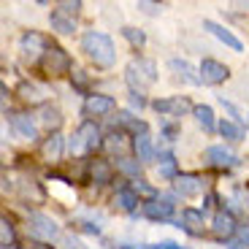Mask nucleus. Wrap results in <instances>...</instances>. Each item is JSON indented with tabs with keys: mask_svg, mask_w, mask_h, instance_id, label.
Segmentation results:
<instances>
[{
	"mask_svg": "<svg viewBox=\"0 0 249 249\" xmlns=\"http://www.w3.org/2000/svg\"><path fill=\"white\" fill-rule=\"evenodd\" d=\"M81 52H84L98 68H111L114 60H117L114 41L106 36V33H100V30H89V33L81 36Z\"/></svg>",
	"mask_w": 249,
	"mask_h": 249,
	"instance_id": "nucleus-1",
	"label": "nucleus"
},
{
	"mask_svg": "<svg viewBox=\"0 0 249 249\" xmlns=\"http://www.w3.org/2000/svg\"><path fill=\"white\" fill-rule=\"evenodd\" d=\"M103 133H100V127L92 122V119H84V122L79 124V130L71 136L68 141V152L71 157H81V155H89V152L100 149L103 146Z\"/></svg>",
	"mask_w": 249,
	"mask_h": 249,
	"instance_id": "nucleus-2",
	"label": "nucleus"
},
{
	"mask_svg": "<svg viewBox=\"0 0 249 249\" xmlns=\"http://www.w3.org/2000/svg\"><path fill=\"white\" fill-rule=\"evenodd\" d=\"M124 81H127L130 92H143L146 87H152L157 81V65L152 60H146V57H138V60H133L124 68Z\"/></svg>",
	"mask_w": 249,
	"mask_h": 249,
	"instance_id": "nucleus-3",
	"label": "nucleus"
},
{
	"mask_svg": "<svg viewBox=\"0 0 249 249\" xmlns=\"http://www.w3.org/2000/svg\"><path fill=\"white\" fill-rule=\"evenodd\" d=\"M38 71L44 76H49V79H60L65 73H73V60H71V54L62 46L52 44V49L38 60Z\"/></svg>",
	"mask_w": 249,
	"mask_h": 249,
	"instance_id": "nucleus-4",
	"label": "nucleus"
},
{
	"mask_svg": "<svg viewBox=\"0 0 249 249\" xmlns=\"http://www.w3.org/2000/svg\"><path fill=\"white\" fill-rule=\"evenodd\" d=\"M176 200H179V195L176 193H165L160 195V198L155 200H143V217L152 219V222H171V217H174V209H176Z\"/></svg>",
	"mask_w": 249,
	"mask_h": 249,
	"instance_id": "nucleus-5",
	"label": "nucleus"
},
{
	"mask_svg": "<svg viewBox=\"0 0 249 249\" xmlns=\"http://www.w3.org/2000/svg\"><path fill=\"white\" fill-rule=\"evenodd\" d=\"M114 108H117V100H114L111 95L92 92L89 98H84V103H81V117L95 122V117H106V114H111Z\"/></svg>",
	"mask_w": 249,
	"mask_h": 249,
	"instance_id": "nucleus-6",
	"label": "nucleus"
},
{
	"mask_svg": "<svg viewBox=\"0 0 249 249\" xmlns=\"http://www.w3.org/2000/svg\"><path fill=\"white\" fill-rule=\"evenodd\" d=\"M236 231H238V222H236V217H233V212H228V209H217V214H214V219H212L214 238L231 244L233 238H236Z\"/></svg>",
	"mask_w": 249,
	"mask_h": 249,
	"instance_id": "nucleus-7",
	"label": "nucleus"
},
{
	"mask_svg": "<svg viewBox=\"0 0 249 249\" xmlns=\"http://www.w3.org/2000/svg\"><path fill=\"white\" fill-rule=\"evenodd\" d=\"M198 73H200V81L209 84V87H217V84H222V81L231 79V68H228L225 62H219V60H212V57H206V60L200 62Z\"/></svg>",
	"mask_w": 249,
	"mask_h": 249,
	"instance_id": "nucleus-8",
	"label": "nucleus"
},
{
	"mask_svg": "<svg viewBox=\"0 0 249 249\" xmlns=\"http://www.w3.org/2000/svg\"><path fill=\"white\" fill-rule=\"evenodd\" d=\"M203 160H206L209 168L231 171V168H236L238 162H241V157H236L231 149H225V146H209V149L203 152Z\"/></svg>",
	"mask_w": 249,
	"mask_h": 249,
	"instance_id": "nucleus-9",
	"label": "nucleus"
},
{
	"mask_svg": "<svg viewBox=\"0 0 249 249\" xmlns=\"http://www.w3.org/2000/svg\"><path fill=\"white\" fill-rule=\"evenodd\" d=\"M19 49H22V54H25V57L36 60V57H44L46 52L52 49V41L44 36V33L30 30V33H25V36H22V41H19Z\"/></svg>",
	"mask_w": 249,
	"mask_h": 249,
	"instance_id": "nucleus-10",
	"label": "nucleus"
},
{
	"mask_svg": "<svg viewBox=\"0 0 249 249\" xmlns=\"http://www.w3.org/2000/svg\"><path fill=\"white\" fill-rule=\"evenodd\" d=\"M152 108H155L157 114H162V117H181L184 111H193V103H190V98L187 95H174V98H160L152 103Z\"/></svg>",
	"mask_w": 249,
	"mask_h": 249,
	"instance_id": "nucleus-11",
	"label": "nucleus"
},
{
	"mask_svg": "<svg viewBox=\"0 0 249 249\" xmlns=\"http://www.w3.org/2000/svg\"><path fill=\"white\" fill-rule=\"evenodd\" d=\"M30 233L38 241H54V238H60L57 222L52 217H46V214H30Z\"/></svg>",
	"mask_w": 249,
	"mask_h": 249,
	"instance_id": "nucleus-12",
	"label": "nucleus"
},
{
	"mask_svg": "<svg viewBox=\"0 0 249 249\" xmlns=\"http://www.w3.org/2000/svg\"><path fill=\"white\" fill-rule=\"evenodd\" d=\"M87 181L103 187L114 181V165L106 160V157H95V160L87 162Z\"/></svg>",
	"mask_w": 249,
	"mask_h": 249,
	"instance_id": "nucleus-13",
	"label": "nucleus"
},
{
	"mask_svg": "<svg viewBox=\"0 0 249 249\" xmlns=\"http://www.w3.org/2000/svg\"><path fill=\"white\" fill-rule=\"evenodd\" d=\"M176 228H181V231L190 233V236H203V233H206L203 212H200V209H190V206H187L184 212H181V219L176 222Z\"/></svg>",
	"mask_w": 249,
	"mask_h": 249,
	"instance_id": "nucleus-14",
	"label": "nucleus"
},
{
	"mask_svg": "<svg viewBox=\"0 0 249 249\" xmlns=\"http://www.w3.org/2000/svg\"><path fill=\"white\" fill-rule=\"evenodd\" d=\"M174 193L181 198H193V195L203 193V179L198 174H179L174 181Z\"/></svg>",
	"mask_w": 249,
	"mask_h": 249,
	"instance_id": "nucleus-15",
	"label": "nucleus"
},
{
	"mask_svg": "<svg viewBox=\"0 0 249 249\" xmlns=\"http://www.w3.org/2000/svg\"><path fill=\"white\" fill-rule=\"evenodd\" d=\"M11 130L17 138H25V141H36L38 138V127H36V119L30 114H14L11 117Z\"/></svg>",
	"mask_w": 249,
	"mask_h": 249,
	"instance_id": "nucleus-16",
	"label": "nucleus"
},
{
	"mask_svg": "<svg viewBox=\"0 0 249 249\" xmlns=\"http://www.w3.org/2000/svg\"><path fill=\"white\" fill-rule=\"evenodd\" d=\"M203 30H209L214 38H219L228 49H233V52H244V44L238 41L236 36H233L228 27H222V25H217V22H212V19H203Z\"/></svg>",
	"mask_w": 249,
	"mask_h": 249,
	"instance_id": "nucleus-17",
	"label": "nucleus"
},
{
	"mask_svg": "<svg viewBox=\"0 0 249 249\" xmlns=\"http://www.w3.org/2000/svg\"><path fill=\"white\" fill-rule=\"evenodd\" d=\"M62 149H65V138H62L60 133H49V136L44 138V143H41V155H44V160H49V162L60 160Z\"/></svg>",
	"mask_w": 249,
	"mask_h": 249,
	"instance_id": "nucleus-18",
	"label": "nucleus"
},
{
	"mask_svg": "<svg viewBox=\"0 0 249 249\" xmlns=\"http://www.w3.org/2000/svg\"><path fill=\"white\" fill-rule=\"evenodd\" d=\"M117 124H119V130H122V133H130L133 138H138V136H146V130H149V124L143 122V119L133 117L130 111H122V114H119Z\"/></svg>",
	"mask_w": 249,
	"mask_h": 249,
	"instance_id": "nucleus-19",
	"label": "nucleus"
},
{
	"mask_svg": "<svg viewBox=\"0 0 249 249\" xmlns=\"http://www.w3.org/2000/svg\"><path fill=\"white\" fill-rule=\"evenodd\" d=\"M49 25L54 33H60V36H71V33L76 30V17H71V14L60 11V8H54L49 17Z\"/></svg>",
	"mask_w": 249,
	"mask_h": 249,
	"instance_id": "nucleus-20",
	"label": "nucleus"
},
{
	"mask_svg": "<svg viewBox=\"0 0 249 249\" xmlns=\"http://www.w3.org/2000/svg\"><path fill=\"white\" fill-rule=\"evenodd\" d=\"M114 203H117L122 212L133 214V212L138 209V203H141V198L133 193V187H130V184H124V187H119L117 193H114Z\"/></svg>",
	"mask_w": 249,
	"mask_h": 249,
	"instance_id": "nucleus-21",
	"label": "nucleus"
},
{
	"mask_svg": "<svg viewBox=\"0 0 249 249\" xmlns=\"http://www.w3.org/2000/svg\"><path fill=\"white\" fill-rule=\"evenodd\" d=\"M168 68L174 71L176 76H179L181 81H187V84H200V73H195L193 65L187 60H179V57H174V60L168 62Z\"/></svg>",
	"mask_w": 249,
	"mask_h": 249,
	"instance_id": "nucleus-22",
	"label": "nucleus"
},
{
	"mask_svg": "<svg viewBox=\"0 0 249 249\" xmlns=\"http://www.w3.org/2000/svg\"><path fill=\"white\" fill-rule=\"evenodd\" d=\"M133 152H136V160L141 162H152L155 160V146H152V138H149V133L146 136H138V138H133Z\"/></svg>",
	"mask_w": 249,
	"mask_h": 249,
	"instance_id": "nucleus-23",
	"label": "nucleus"
},
{
	"mask_svg": "<svg viewBox=\"0 0 249 249\" xmlns=\"http://www.w3.org/2000/svg\"><path fill=\"white\" fill-rule=\"evenodd\" d=\"M160 179L165 181H176V176H179V162H176L174 152H162L160 155Z\"/></svg>",
	"mask_w": 249,
	"mask_h": 249,
	"instance_id": "nucleus-24",
	"label": "nucleus"
},
{
	"mask_svg": "<svg viewBox=\"0 0 249 249\" xmlns=\"http://www.w3.org/2000/svg\"><path fill=\"white\" fill-rule=\"evenodd\" d=\"M193 117H195V122H198L206 133H214V130H217L219 122L214 119L212 106H206V103H203V106H195V108H193Z\"/></svg>",
	"mask_w": 249,
	"mask_h": 249,
	"instance_id": "nucleus-25",
	"label": "nucleus"
},
{
	"mask_svg": "<svg viewBox=\"0 0 249 249\" xmlns=\"http://www.w3.org/2000/svg\"><path fill=\"white\" fill-rule=\"evenodd\" d=\"M217 130H219V136H222L225 141H231V143L244 141V127H241V124H236L233 119H222V122L217 124Z\"/></svg>",
	"mask_w": 249,
	"mask_h": 249,
	"instance_id": "nucleus-26",
	"label": "nucleus"
},
{
	"mask_svg": "<svg viewBox=\"0 0 249 249\" xmlns=\"http://www.w3.org/2000/svg\"><path fill=\"white\" fill-rule=\"evenodd\" d=\"M19 190H22V198L30 200V203H44V200H46L44 187L38 184V181H33V179L22 181V184H19Z\"/></svg>",
	"mask_w": 249,
	"mask_h": 249,
	"instance_id": "nucleus-27",
	"label": "nucleus"
},
{
	"mask_svg": "<svg viewBox=\"0 0 249 249\" xmlns=\"http://www.w3.org/2000/svg\"><path fill=\"white\" fill-rule=\"evenodd\" d=\"M41 122H44L52 133H57V127L62 124V114H60V108L52 106V103H41Z\"/></svg>",
	"mask_w": 249,
	"mask_h": 249,
	"instance_id": "nucleus-28",
	"label": "nucleus"
},
{
	"mask_svg": "<svg viewBox=\"0 0 249 249\" xmlns=\"http://www.w3.org/2000/svg\"><path fill=\"white\" fill-rule=\"evenodd\" d=\"M124 136H127V133H122V130L108 133V136H106V141H103V149H106V152H111V155L124 157L122 152L127 149V141H124Z\"/></svg>",
	"mask_w": 249,
	"mask_h": 249,
	"instance_id": "nucleus-29",
	"label": "nucleus"
},
{
	"mask_svg": "<svg viewBox=\"0 0 249 249\" xmlns=\"http://www.w3.org/2000/svg\"><path fill=\"white\" fill-rule=\"evenodd\" d=\"M117 171L119 174H124L127 179H141V162L136 160V157H117Z\"/></svg>",
	"mask_w": 249,
	"mask_h": 249,
	"instance_id": "nucleus-30",
	"label": "nucleus"
},
{
	"mask_svg": "<svg viewBox=\"0 0 249 249\" xmlns=\"http://www.w3.org/2000/svg\"><path fill=\"white\" fill-rule=\"evenodd\" d=\"M17 244V231H14V222L8 217L0 219V247L3 249H11Z\"/></svg>",
	"mask_w": 249,
	"mask_h": 249,
	"instance_id": "nucleus-31",
	"label": "nucleus"
},
{
	"mask_svg": "<svg viewBox=\"0 0 249 249\" xmlns=\"http://www.w3.org/2000/svg\"><path fill=\"white\" fill-rule=\"evenodd\" d=\"M122 36H124V41L133 46V49H143L146 46V33L143 30H138V27H122Z\"/></svg>",
	"mask_w": 249,
	"mask_h": 249,
	"instance_id": "nucleus-32",
	"label": "nucleus"
},
{
	"mask_svg": "<svg viewBox=\"0 0 249 249\" xmlns=\"http://www.w3.org/2000/svg\"><path fill=\"white\" fill-rule=\"evenodd\" d=\"M130 187H133V193H136L138 198H146V200H155V198H160V193H157V190L149 184V181H143V179H136V181H130Z\"/></svg>",
	"mask_w": 249,
	"mask_h": 249,
	"instance_id": "nucleus-33",
	"label": "nucleus"
},
{
	"mask_svg": "<svg viewBox=\"0 0 249 249\" xmlns=\"http://www.w3.org/2000/svg\"><path fill=\"white\" fill-rule=\"evenodd\" d=\"M71 87L76 89V92H81V95H92L89 92V76L84 73V71H73V73H71Z\"/></svg>",
	"mask_w": 249,
	"mask_h": 249,
	"instance_id": "nucleus-34",
	"label": "nucleus"
},
{
	"mask_svg": "<svg viewBox=\"0 0 249 249\" xmlns=\"http://www.w3.org/2000/svg\"><path fill=\"white\" fill-rule=\"evenodd\" d=\"M17 95H19L22 100H30V103H38V100H41L38 87H36V84H30V81H22V84L17 87Z\"/></svg>",
	"mask_w": 249,
	"mask_h": 249,
	"instance_id": "nucleus-35",
	"label": "nucleus"
},
{
	"mask_svg": "<svg viewBox=\"0 0 249 249\" xmlns=\"http://www.w3.org/2000/svg\"><path fill=\"white\" fill-rule=\"evenodd\" d=\"M81 6H84L81 0H62V3H57V8L65 11V14H71V17H76V14L81 11Z\"/></svg>",
	"mask_w": 249,
	"mask_h": 249,
	"instance_id": "nucleus-36",
	"label": "nucleus"
},
{
	"mask_svg": "<svg viewBox=\"0 0 249 249\" xmlns=\"http://www.w3.org/2000/svg\"><path fill=\"white\" fill-rule=\"evenodd\" d=\"M236 241H238V247H249V219H247V222H238Z\"/></svg>",
	"mask_w": 249,
	"mask_h": 249,
	"instance_id": "nucleus-37",
	"label": "nucleus"
},
{
	"mask_svg": "<svg viewBox=\"0 0 249 249\" xmlns=\"http://www.w3.org/2000/svg\"><path fill=\"white\" fill-rule=\"evenodd\" d=\"M219 103H222V106H225V111H228V114H231V117H233V122H236V124H241V127H244V117H241V111H238V108L233 106L231 100L219 98Z\"/></svg>",
	"mask_w": 249,
	"mask_h": 249,
	"instance_id": "nucleus-38",
	"label": "nucleus"
},
{
	"mask_svg": "<svg viewBox=\"0 0 249 249\" xmlns=\"http://www.w3.org/2000/svg\"><path fill=\"white\" fill-rule=\"evenodd\" d=\"M127 98H130V106H133V108H138V111H141V108H146V103H149L143 92H130Z\"/></svg>",
	"mask_w": 249,
	"mask_h": 249,
	"instance_id": "nucleus-39",
	"label": "nucleus"
},
{
	"mask_svg": "<svg viewBox=\"0 0 249 249\" xmlns=\"http://www.w3.org/2000/svg\"><path fill=\"white\" fill-rule=\"evenodd\" d=\"M138 8H141L143 14H152V17L162 11V6H160V3H146V0H141V3H138Z\"/></svg>",
	"mask_w": 249,
	"mask_h": 249,
	"instance_id": "nucleus-40",
	"label": "nucleus"
},
{
	"mask_svg": "<svg viewBox=\"0 0 249 249\" xmlns=\"http://www.w3.org/2000/svg\"><path fill=\"white\" fill-rule=\"evenodd\" d=\"M79 228L89 236H100V225H92V222H79Z\"/></svg>",
	"mask_w": 249,
	"mask_h": 249,
	"instance_id": "nucleus-41",
	"label": "nucleus"
},
{
	"mask_svg": "<svg viewBox=\"0 0 249 249\" xmlns=\"http://www.w3.org/2000/svg\"><path fill=\"white\" fill-rule=\"evenodd\" d=\"M217 200H219V195L217 193H209L203 198V212H209V209H214V206H217Z\"/></svg>",
	"mask_w": 249,
	"mask_h": 249,
	"instance_id": "nucleus-42",
	"label": "nucleus"
},
{
	"mask_svg": "<svg viewBox=\"0 0 249 249\" xmlns=\"http://www.w3.org/2000/svg\"><path fill=\"white\" fill-rule=\"evenodd\" d=\"M162 136L168 138V141H176V136H179V127H176V124H165V127H162Z\"/></svg>",
	"mask_w": 249,
	"mask_h": 249,
	"instance_id": "nucleus-43",
	"label": "nucleus"
},
{
	"mask_svg": "<svg viewBox=\"0 0 249 249\" xmlns=\"http://www.w3.org/2000/svg\"><path fill=\"white\" fill-rule=\"evenodd\" d=\"M27 249H57V247H52L49 241H38V238H33V241H27Z\"/></svg>",
	"mask_w": 249,
	"mask_h": 249,
	"instance_id": "nucleus-44",
	"label": "nucleus"
},
{
	"mask_svg": "<svg viewBox=\"0 0 249 249\" xmlns=\"http://www.w3.org/2000/svg\"><path fill=\"white\" fill-rule=\"evenodd\" d=\"M0 92H3V103H6V100H8V87H6V84H0Z\"/></svg>",
	"mask_w": 249,
	"mask_h": 249,
	"instance_id": "nucleus-45",
	"label": "nucleus"
},
{
	"mask_svg": "<svg viewBox=\"0 0 249 249\" xmlns=\"http://www.w3.org/2000/svg\"><path fill=\"white\" fill-rule=\"evenodd\" d=\"M231 249H244V247H238V244H231Z\"/></svg>",
	"mask_w": 249,
	"mask_h": 249,
	"instance_id": "nucleus-46",
	"label": "nucleus"
}]
</instances>
